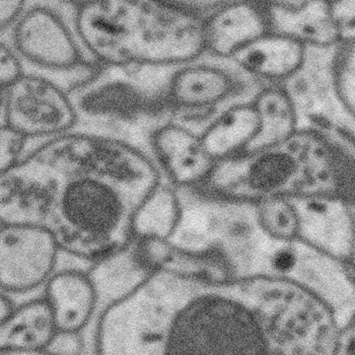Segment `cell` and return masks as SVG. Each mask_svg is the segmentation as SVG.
Listing matches in <instances>:
<instances>
[{"label": "cell", "instance_id": "5", "mask_svg": "<svg viewBox=\"0 0 355 355\" xmlns=\"http://www.w3.org/2000/svg\"><path fill=\"white\" fill-rule=\"evenodd\" d=\"M70 96L78 128L129 138L125 132L133 127L168 119L163 92L133 69H103Z\"/></svg>", "mask_w": 355, "mask_h": 355}, {"label": "cell", "instance_id": "11", "mask_svg": "<svg viewBox=\"0 0 355 355\" xmlns=\"http://www.w3.org/2000/svg\"><path fill=\"white\" fill-rule=\"evenodd\" d=\"M309 51L301 42L270 31L234 55L231 62L240 71L267 85H284L302 73Z\"/></svg>", "mask_w": 355, "mask_h": 355}, {"label": "cell", "instance_id": "25", "mask_svg": "<svg viewBox=\"0 0 355 355\" xmlns=\"http://www.w3.org/2000/svg\"><path fill=\"white\" fill-rule=\"evenodd\" d=\"M1 355H57L50 350L45 352H1Z\"/></svg>", "mask_w": 355, "mask_h": 355}, {"label": "cell", "instance_id": "24", "mask_svg": "<svg viewBox=\"0 0 355 355\" xmlns=\"http://www.w3.org/2000/svg\"><path fill=\"white\" fill-rule=\"evenodd\" d=\"M15 304L10 299L8 295L1 293V312H0V321L6 320L8 315H10L14 312Z\"/></svg>", "mask_w": 355, "mask_h": 355}, {"label": "cell", "instance_id": "23", "mask_svg": "<svg viewBox=\"0 0 355 355\" xmlns=\"http://www.w3.org/2000/svg\"><path fill=\"white\" fill-rule=\"evenodd\" d=\"M25 0H1L0 1V36L8 34L23 17L28 8Z\"/></svg>", "mask_w": 355, "mask_h": 355}, {"label": "cell", "instance_id": "3", "mask_svg": "<svg viewBox=\"0 0 355 355\" xmlns=\"http://www.w3.org/2000/svg\"><path fill=\"white\" fill-rule=\"evenodd\" d=\"M192 191L249 207L277 198H333L354 205L355 148L329 125L301 127L277 146L218 162Z\"/></svg>", "mask_w": 355, "mask_h": 355}, {"label": "cell", "instance_id": "4", "mask_svg": "<svg viewBox=\"0 0 355 355\" xmlns=\"http://www.w3.org/2000/svg\"><path fill=\"white\" fill-rule=\"evenodd\" d=\"M1 40L14 48L27 72L53 80L69 94L103 69L89 58L76 35L71 2L28 1Z\"/></svg>", "mask_w": 355, "mask_h": 355}, {"label": "cell", "instance_id": "15", "mask_svg": "<svg viewBox=\"0 0 355 355\" xmlns=\"http://www.w3.org/2000/svg\"><path fill=\"white\" fill-rule=\"evenodd\" d=\"M56 319L45 297L15 306L1 321V352H45L58 335Z\"/></svg>", "mask_w": 355, "mask_h": 355}, {"label": "cell", "instance_id": "19", "mask_svg": "<svg viewBox=\"0 0 355 355\" xmlns=\"http://www.w3.org/2000/svg\"><path fill=\"white\" fill-rule=\"evenodd\" d=\"M252 208L258 231L271 242L291 244L301 241V218L295 200L270 199Z\"/></svg>", "mask_w": 355, "mask_h": 355}, {"label": "cell", "instance_id": "8", "mask_svg": "<svg viewBox=\"0 0 355 355\" xmlns=\"http://www.w3.org/2000/svg\"><path fill=\"white\" fill-rule=\"evenodd\" d=\"M61 249L45 227L1 223L0 286L6 295L38 288L54 275Z\"/></svg>", "mask_w": 355, "mask_h": 355}, {"label": "cell", "instance_id": "6", "mask_svg": "<svg viewBox=\"0 0 355 355\" xmlns=\"http://www.w3.org/2000/svg\"><path fill=\"white\" fill-rule=\"evenodd\" d=\"M0 112V127H10L27 138L30 146L35 144L28 146V153L80 126L69 92L53 80L31 72L8 89H1Z\"/></svg>", "mask_w": 355, "mask_h": 355}, {"label": "cell", "instance_id": "1", "mask_svg": "<svg viewBox=\"0 0 355 355\" xmlns=\"http://www.w3.org/2000/svg\"><path fill=\"white\" fill-rule=\"evenodd\" d=\"M326 309L287 276L206 282L155 271L105 306L96 355H280L284 331Z\"/></svg>", "mask_w": 355, "mask_h": 355}, {"label": "cell", "instance_id": "2", "mask_svg": "<svg viewBox=\"0 0 355 355\" xmlns=\"http://www.w3.org/2000/svg\"><path fill=\"white\" fill-rule=\"evenodd\" d=\"M153 191L28 155L1 173L0 220L45 227L61 251L96 263L132 246L133 219Z\"/></svg>", "mask_w": 355, "mask_h": 355}, {"label": "cell", "instance_id": "18", "mask_svg": "<svg viewBox=\"0 0 355 355\" xmlns=\"http://www.w3.org/2000/svg\"><path fill=\"white\" fill-rule=\"evenodd\" d=\"M135 255L131 246L123 252L94 263L89 274L98 297L107 300L106 306L121 299L141 284L150 274Z\"/></svg>", "mask_w": 355, "mask_h": 355}, {"label": "cell", "instance_id": "13", "mask_svg": "<svg viewBox=\"0 0 355 355\" xmlns=\"http://www.w3.org/2000/svg\"><path fill=\"white\" fill-rule=\"evenodd\" d=\"M45 286L44 297L53 311L59 333L80 334L100 304L91 275L76 269H65L55 272Z\"/></svg>", "mask_w": 355, "mask_h": 355}, {"label": "cell", "instance_id": "16", "mask_svg": "<svg viewBox=\"0 0 355 355\" xmlns=\"http://www.w3.org/2000/svg\"><path fill=\"white\" fill-rule=\"evenodd\" d=\"M252 102L257 111L259 131L247 151L277 146L301 129L297 102L284 85H266Z\"/></svg>", "mask_w": 355, "mask_h": 355}, {"label": "cell", "instance_id": "17", "mask_svg": "<svg viewBox=\"0 0 355 355\" xmlns=\"http://www.w3.org/2000/svg\"><path fill=\"white\" fill-rule=\"evenodd\" d=\"M183 205L179 190L164 180L144 199L133 219L135 241L166 240L173 236L181 221Z\"/></svg>", "mask_w": 355, "mask_h": 355}, {"label": "cell", "instance_id": "14", "mask_svg": "<svg viewBox=\"0 0 355 355\" xmlns=\"http://www.w3.org/2000/svg\"><path fill=\"white\" fill-rule=\"evenodd\" d=\"M259 131L257 111L251 101H236L218 112L199 132L216 163L246 153Z\"/></svg>", "mask_w": 355, "mask_h": 355}, {"label": "cell", "instance_id": "21", "mask_svg": "<svg viewBox=\"0 0 355 355\" xmlns=\"http://www.w3.org/2000/svg\"><path fill=\"white\" fill-rule=\"evenodd\" d=\"M0 173L8 172L25 159L30 142L10 127H0Z\"/></svg>", "mask_w": 355, "mask_h": 355}, {"label": "cell", "instance_id": "10", "mask_svg": "<svg viewBox=\"0 0 355 355\" xmlns=\"http://www.w3.org/2000/svg\"><path fill=\"white\" fill-rule=\"evenodd\" d=\"M206 56L231 61L241 50L270 32L265 2L223 1L203 21Z\"/></svg>", "mask_w": 355, "mask_h": 355}, {"label": "cell", "instance_id": "22", "mask_svg": "<svg viewBox=\"0 0 355 355\" xmlns=\"http://www.w3.org/2000/svg\"><path fill=\"white\" fill-rule=\"evenodd\" d=\"M0 49V87L6 89L26 76L24 61L8 42L1 40Z\"/></svg>", "mask_w": 355, "mask_h": 355}, {"label": "cell", "instance_id": "20", "mask_svg": "<svg viewBox=\"0 0 355 355\" xmlns=\"http://www.w3.org/2000/svg\"><path fill=\"white\" fill-rule=\"evenodd\" d=\"M339 47H355V0L328 1Z\"/></svg>", "mask_w": 355, "mask_h": 355}, {"label": "cell", "instance_id": "9", "mask_svg": "<svg viewBox=\"0 0 355 355\" xmlns=\"http://www.w3.org/2000/svg\"><path fill=\"white\" fill-rule=\"evenodd\" d=\"M148 146L164 179L180 191L200 187L216 164L200 135L175 120L153 126L148 133Z\"/></svg>", "mask_w": 355, "mask_h": 355}, {"label": "cell", "instance_id": "12", "mask_svg": "<svg viewBox=\"0 0 355 355\" xmlns=\"http://www.w3.org/2000/svg\"><path fill=\"white\" fill-rule=\"evenodd\" d=\"M265 6L272 32L291 37L309 49L339 48L328 1H273Z\"/></svg>", "mask_w": 355, "mask_h": 355}, {"label": "cell", "instance_id": "7", "mask_svg": "<svg viewBox=\"0 0 355 355\" xmlns=\"http://www.w3.org/2000/svg\"><path fill=\"white\" fill-rule=\"evenodd\" d=\"M205 57L173 70L164 92L168 119L192 129L199 123V132L220 110L236 102L240 91L238 78L230 67L218 63V59L211 62Z\"/></svg>", "mask_w": 355, "mask_h": 355}]
</instances>
